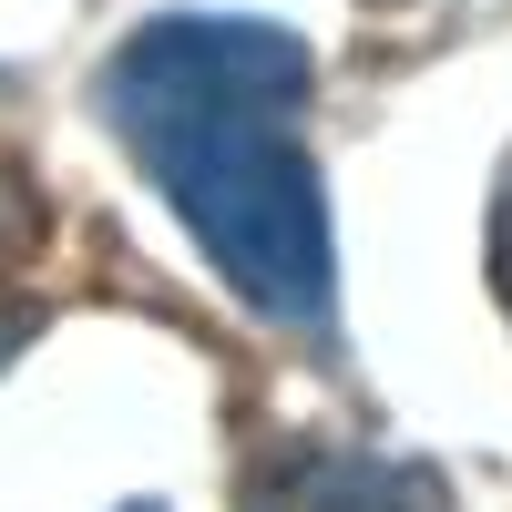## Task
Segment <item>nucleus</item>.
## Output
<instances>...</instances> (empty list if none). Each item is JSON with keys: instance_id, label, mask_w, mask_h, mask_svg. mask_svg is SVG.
Here are the masks:
<instances>
[{"instance_id": "20e7f679", "label": "nucleus", "mask_w": 512, "mask_h": 512, "mask_svg": "<svg viewBox=\"0 0 512 512\" xmlns=\"http://www.w3.org/2000/svg\"><path fill=\"white\" fill-rule=\"evenodd\" d=\"M11 349H21V318H11V308H0V369H11Z\"/></svg>"}, {"instance_id": "f03ea898", "label": "nucleus", "mask_w": 512, "mask_h": 512, "mask_svg": "<svg viewBox=\"0 0 512 512\" xmlns=\"http://www.w3.org/2000/svg\"><path fill=\"white\" fill-rule=\"evenodd\" d=\"M246 512H461L451 482L410 451L359 441H287L246 472Z\"/></svg>"}, {"instance_id": "f257e3e1", "label": "nucleus", "mask_w": 512, "mask_h": 512, "mask_svg": "<svg viewBox=\"0 0 512 512\" xmlns=\"http://www.w3.org/2000/svg\"><path fill=\"white\" fill-rule=\"evenodd\" d=\"M308 41L236 11H164L103 62V123L267 328H328L338 246L308 164Z\"/></svg>"}, {"instance_id": "39448f33", "label": "nucleus", "mask_w": 512, "mask_h": 512, "mask_svg": "<svg viewBox=\"0 0 512 512\" xmlns=\"http://www.w3.org/2000/svg\"><path fill=\"white\" fill-rule=\"evenodd\" d=\"M134 512H164V502H134Z\"/></svg>"}, {"instance_id": "7ed1b4c3", "label": "nucleus", "mask_w": 512, "mask_h": 512, "mask_svg": "<svg viewBox=\"0 0 512 512\" xmlns=\"http://www.w3.org/2000/svg\"><path fill=\"white\" fill-rule=\"evenodd\" d=\"M492 277H502V308H512V175H502V226H492Z\"/></svg>"}]
</instances>
